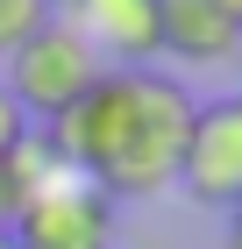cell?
Here are the masks:
<instances>
[{
	"label": "cell",
	"mask_w": 242,
	"mask_h": 249,
	"mask_svg": "<svg viewBox=\"0 0 242 249\" xmlns=\"http://www.w3.org/2000/svg\"><path fill=\"white\" fill-rule=\"evenodd\" d=\"M43 135L100 199H157L178 185L192 93L164 71H100Z\"/></svg>",
	"instance_id": "obj_1"
},
{
	"label": "cell",
	"mask_w": 242,
	"mask_h": 249,
	"mask_svg": "<svg viewBox=\"0 0 242 249\" xmlns=\"http://www.w3.org/2000/svg\"><path fill=\"white\" fill-rule=\"evenodd\" d=\"M93 78H100V57L64 29V21H50L43 36H29L15 57H7V78H0V86H7V100L21 107V121H43V128H50Z\"/></svg>",
	"instance_id": "obj_2"
},
{
	"label": "cell",
	"mask_w": 242,
	"mask_h": 249,
	"mask_svg": "<svg viewBox=\"0 0 242 249\" xmlns=\"http://www.w3.org/2000/svg\"><path fill=\"white\" fill-rule=\"evenodd\" d=\"M178 185H186L200 207H228L235 213V199H242V93L192 107V135H186V157H178Z\"/></svg>",
	"instance_id": "obj_3"
},
{
	"label": "cell",
	"mask_w": 242,
	"mask_h": 249,
	"mask_svg": "<svg viewBox=\"0 0 242 249\" xmlns=\"http://www.w3.org/2000/svg\"><path fill=\"white\" fill-rule=\"evenodd\" d=\"M57 21L100 57V71H149L157 50V0H57Z\"/></svg>",
	"instance_id": "obj_4"
},
{
	"label": "cell",
	"mask_w": 242,
	"mask_h": 249,
	"mask_svg": "<svg viewBox=\"0 0 242 249\" xmlns=\"http://www.w3.org/2000/svg\"><path fill=\"white\" fill-rule=\"evenodd\" d=\"M15 249H114V199H100L86 178L36 192L15 213Z\"/></svg>",
	"instance_id": "obj_5"
},
{
	"label": "cell",
	"mask_w": 242,
	"mask_h": 249,
	"mask_svg": "<svg viewBox=\"0 0 242 249\" xmlns=\"http://www.w3.org/2000/svg\"><path fill=\"white\" fill-rule=\"evenodd\" d=\"M157 50L186 64H228L242 50V15L228 0H157Z\"/></svg>",
	"instance_id": "obj_6"
},
{
	"label": "cell",
	"mask_w": 242,
	"mask_h": 249,
	"mask_svg": "<svg viewBox=\"0 0 242 249\" xmlns=\"http://www.w3.org/2000/svg\"><path fill=\"white\" fill-rule=\"evenodd\" d=\"M57 21V0H0V57H15L29 36Z\"/></svg>",
	"instance_id": "obj_7"
},
{
	"label": "cell",
	"mask_w": 242,
	"mask_h": 249,
	"mask_svg": "<svg viewBox=\"0 0 242 249\" xmlns=\"http://www.w3.org/2000/svg\"><path fill=\"white\" fill-rule=\"evenodd\" d=\"M21 135H29V121H21V107H15V100H7V86H0V157L15 150Z\"/></svg>",
	"instance_id": "obj_8"
},
{
	"label": "cell",
	"mask_w": 242,
	"mask_h": 249,
	"mask_svg": "<svg viewBox=\"0 0 242 249\" xmlns=\"http://www.w3.org/2000/svg\"><path fill=\"white\" fill-rule=\"evenodd\" d=\"M15 213H21V192H15V178H7V157H0V235L15 228Z\"/></svg>",
	"instance_id": "obj_9"
},
{
	"label": "cell",
	"mask_w": 242,
	"mask_h": 249,
	"mask_svg": "<svg viewBox=\"0 0 242 249\" xmlns=\"http://www.w3.org/2000/svg\"><path fill=\"white\" fill-rule=\"evenodd\" d=\"M228 249H242V228H228Z\"/></svg>",
	"instance_id": "obj_10"
},
{
	"label": "cell",
	"mask_w": 242,
	"mask_h": 249,
	"mask_svg": "<svg viewBox=\"0 0 242 249\" xmlns=\"http://www.w3.org/2000/svg\"><path fill=\"white\" fill-rule=\"evenodd\" d=\"M0 249H15V235H0Z\"/></svg>",
	"instance_id": "obj_11"
},
{
	"label": "cell",
	"mask_w": 242,
	"mask_h": 249,
	"mask_svg": "<svg viewBox=\"0 0 242 249\" xmlns=\"http://www.w3.org/2000/svg\"><path fill=\"white\" fill-rule=\"evenodd\" d=\"M235 228H242V199H235Z\"/></svg>",
	"instance_id": "obj_12"
},
{
	"label": "cell",
	"mask_w": 242,
	"mask_h": 249,
	"mask_svg": "<svg viewBox=\"0 0 242 249\" xmlns=\"http://www.w3.org/2000/svg\"><path fill=\"white\" fill-rule=\"evenodd\" d=\"M228 7H235V15H242V0H228Z\"/></svg>",
	"instance_id": "obj_13"
},
{
	"label": "cell",
	"mask_w": 242,
	"mask_h": 249,
	"mask_svg": "<svg viewBox=\"0 0 242 249\" xmlns=\"http://www.w3.org/2000/svg\"><path fill=\"white\" fill-rule=\"evenodd\" d=\"M235 64H242V50H235Z\"/></svg>",
	"instance_id": "obj_14"
}]
</instances>
